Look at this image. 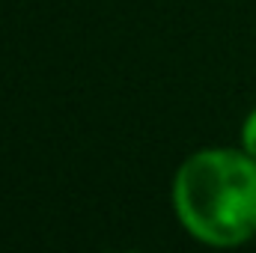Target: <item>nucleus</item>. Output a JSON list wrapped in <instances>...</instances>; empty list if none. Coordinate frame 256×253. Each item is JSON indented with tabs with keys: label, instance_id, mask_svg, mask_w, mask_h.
I'll return each mask as SVG.
<instances>
[{
	"label": "nucleus",
	"instance_id": "1",
	"mask_svg": "<svg viewBox=\"0 0 256 253\" xmlns=\"http://www.w3.org/2000/svg\"><path fill=\"white\" fill-rule=\"evenodd\" d=\"M173 208L185 232L208 248L256 236V161L244 149H200L173 176Z\"/></svg>",
	"mask_w": 256,
	"mask_h": 253
},
{
	"label": "nucleus",
	"instance_id": "2",
	"mask_svg": "<svg viewBox=\"0 0 256 253\" xmlns=\"http://www.w3.org/2000/svg\"><path fill=\"white\" fill-rule=\"evenodd\" d=\"M242 149L256 161V108L248 114V120L242 122Z\"/></svg>",
	"mask_w": 256,
	"mask_h": 253
}]
</instances>
